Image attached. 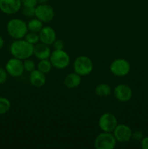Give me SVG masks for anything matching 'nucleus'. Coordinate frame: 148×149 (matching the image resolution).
<instances>
[{"instance_id": "4be33fe9", "label": "nucleus", "mask_w": 148, "mask_h": 149, "mask_svg": "<svg viewBox=\"0 0 148 149\" xmlns=\"http://www.w3.org/2000/svg\"><path fill=\"white\" fill-rule=\"evenodd\" d=\"M23 65H24L25 71H28V72H31L32 71L36 69V64H35L34 61L29 58L24 60Z\"/></svg>"}, {"instance_id": "39448f33", "label": "nucleus", "mask_w": 148, "mask_h": 149, "mask_svg": "<svg viewBox=\"0 0 148 149\" xmlns=\"http://www.w3.org/2000/svg\"><path fill=\"white\" fill-rule=\"evenodd\" d=\"M117 141L112 132H102L96 137L94 145L96 149H113Z\"/></svg>"}, {"instance_id": "f03ea898", "label": "nucleus", "mask_w": 148, "mask_h": 149, "mask_svg": "<svg viewBox=\"0 0 148 149\" xmlns=\"http://www.w3.org/2000/svg\"><path fill=\"white\" fill-rule=\"evenodd\" d=\"M8 34L15 39H21L28 33L27 23L20 18H12L10 20L7 25Z\"/></svg>"}, {"instance_id": "cd10ccee", "label": "nucleus", "mask_w": 148, "mask_h": 149, "mask_svg": "<svg viewBox=\"0 0 148 149\" xmlns=\"http://www.w3.org/2000/svg\"><path fill=\"white\" fill-rule=\"evenodd\" d=\"M141 147L143 149H148V136L144 137L141 140Z\"/></svg>"}, {"instance_id": "412c9836", "label": "nucleus", "mask_w": 148, "mask_h": 149, "mask_svg": "<svg viewBox=\"0 0 148 149\" xmlns=\"http://www.w3.org/2000/svg\"><path fill=\"white\" fill-rule=\"evenodd\" d=\"M25 40L27 41L29 43L32 44V45H36V44L39 43V35L38 33H35V32L30 31L29 33H26L25 36Z\"/></svg>"}, {"instance_id": "6e6552de", "label": "nucleus", "mask_w": 148, "mask_h": 149, "mask_svg": "<svg viewBox=\"0 0 148 149\" xmlns=\"http://www.w3.org/2000/svg\"><path fill=\"white\" fill-rule=\"evenodd\" d=\"M35 16L43 23H49L55 17V10L47 3L39 4L35 8Z\"/></svg>"}, {"instance_id": "5701e85b", "label": "nucleus", "mask_w": 148, "mask_h": 149, "mask_svg": "<svg viewBox=\"0 0 148 149\" xmlns=\"http://www.w3.org/2000/svg\"><path fill=\"white\" fill-rule=\"evenodd\" d=\"M35 8H36V7H24L23 14L26 17H33V16H35Z\"/></svg>"}, {"instance_id": "4468645a", "label": "nucleus", "mask_w": 148, "mask_h": 149, "mask_svg": "<svg viewBox=\"0 0 148 149\" xmlns=\"http://www.w3.org/2000/svg\"><path fill=\"white\" fill-rule=\"evenodd\" d=\"M29 81L35 87H41L45 84L46 81L45 74L38 69H35L30 72Z\"/></svg>"}, {"instance_id": "c756f323", "label": "nucleus", "mask_w": 148, "mask_h": 149, "mask_svg": "<svg viewBox=\"0 0 148 149\" xmlns=\"http://www.w3.org/2000/svg\"><path fill=\"white\" fill-rule=\"evenodd\" d=\"M38 4H46L49 0H37Z\"/></svg>"}, {"instance_id": "f257e3e1", "label": "nucleus", "mask_w": 148, "mask_h": 149, "mask_svg": "<svg viewBox=\"0 0 148 149\" xmlns=\"http://www.w3.org/2000/svg\"><path fill=\"white\" fill-rule=\"evenodd\" d=\"M33 48L34 45L25 39H15L10 45V51L14 58L24 61L33 55Z\"/></svg>"}, {"instance_id": "1a4fd4ad", "label": "nucleus", "mask_w": 148, "mask_h": 149, "mask_svg": "<svg viewBox=\"0 0 148 149\" xmlns=\"http://www.w3.org/2000/svg\"><path fill=\"white\" fill-rule=\"evenodd\" d=\"M5 70L7 74L11 77H21L25 71L23 61L14 57L10 58L6 63Z\"/></svg>"}, {"instance_id": "6ab92c4d", "label": "nucleus", "mask_w": 148, "mask_h": 149, "mask_svg": "<svg viewBox=\"0 0 148 149\" xmlns=\"http://www.w3.org/2000/svg\"><path fill=\"white\" fill-rule=\"evenodd\" d=\"M52 65L49 59L40 60L37 64V69L45 74H48L52 70Z\"/></svg>"}, {"instance_id": "2eb2a0df", "label": "nucleus", "mask_w": 148, "mask_h": 149, "mask_svg": "<svg viewBox=\"0 0 148 149\" xmlns=\"http://www.w3.org/2000/svg\"><path fill=\"white\" fill-rule=\"evenodd\" d=\"M33 55L39 60L49 59L51 50L50 48L49 47V45H46L41 42L36 44L33 48Z\"/></svg>"}, {"instance_id": "423d86ee", "label": "nucleus", "mask_w": 148, "mask_h": 149, "mask_svg": "<svg viewBox=\"0 0 148 149\" xmlns=\"http://www.w3.org/2000/svg\"><path fill=\"white\" fill-rule=\"evenodd\" d=\"M110 71L115 77H123L130 72L131 65L129 61L123 58L114 60L110 64Z\"/></svg>"}, {"instance_id": "0eeeda50", "label": "nucleus", "mask_w": 148, "mask_h": 149, "mask_svg": "<svg viewBox=\"0 0 148 149\" xmlns=\"http://www.w3.org/2000/svg\"><path fill=\"white\" fill-rule=\"evenodd\" d=\"M98 125L102 132H113L118 125L117 118L111 113H104L100 117Z\"/></svg>"}, {"instance_id": "c85d7f7f", "label": "nucleus", "mask_w": 148, "mask_h": 149, "mask_svg": "<svg viewBox=\"0 0 148 149\" xmlns=\"http://www.w3.org/2000/svg\"><path fill=\"white\" fill-rule=\"evenodd\" d=\"M4 39H3V38L0 36V49H1L3 47H4Z\"/></svg>"}, {"instance_id": "a211bd4d", "label": "nucleus", "mask_w": 148, "mask_h": 149, "mask_svg": "<svg viewBox=\"0 0 148 149\" xmlns=\"http://www.w3.org/2000/svg\"><path fill=\"white\" fill-rule=\"evenodd\" d=\"M95 93L100 97H107L112 93V89L107 84L101 83L96 87Z\"/></svg>"}, {"instance_id": "7ed1b4c3", "label": "nucleus", "mask_w": 148, "mask_h": 149, "mask_svg": "<svg viewBox=\"0 0 148 149\" xmlns=\"http://www.w3.org/2000/svg\"><path fill=\"white\" fill-rule=\"evenodd\" d=\"M93 63L89 57L86 55H80L75 58L73 63L74 72L81 77L89 75L93 71Z\"/></svg>"}, {"instance_id": "393cba45", "label": "nucleus", "mask_w": 148, "mask_h": 149, "mask_svg": "<svg viewBox=\"0 0 148 149\" xmlns=\"http://www.w3.org/2000/svg\"><path fill=\"white\" fill-rule=\"evenodd\" d=\"M7 75L8 74L7 73L6 70L0 67V84H3L7 81Z\"/></svg>"}, {"instance_id": "9d476101", "label": "nucleus", "mask_w": 148, "mask_h": 149, "mask_svg": "<svg viewBox=\"0 0 148 149\" xmlns=\"http://www.w3.org/2000/svg\"><path fill=\"white\" fill-rule=\"evenodd\" d=\"M132 130L128 125L124 124L118 125L113 134L114 135L116 141L119 143L129 142L132 138Z\"/></svg>"}, {"instance_id": "9b49d317", "label": "nucleus", "mask_w": 148, "mask_h": 149, "mask_svg": "<svg viewBox=\"0 0 148 149\" xmlns=\"http://www.w3.org/2000/svg\"><path fill=\"white\" fill-rule=\"evenodd\" d=\"M113 95L120 102H128L133 96V91L129 85L125 84H118L113 90Z\"/></svg>"}, {"instance_id": "bb28decb", "label": "nucleus", "mask_w": 148, "mask_h": 149, "mask_svg": "<svg viewBox=\"0 0 148 149\" xmlns=\"http://www.w3.org/2000/svg\"><path fill=\"white\" fill-rule=\"evenodd\" d=\"M53 47L55 49H64V43L62 41L59 39H56L53 43Z\"/></svg>"}, {"instance_id": "b1692460", "label": "nucleus", "mask_w": 148, "mask_h": 149, "mask_svg": "<svg viewBox=\"0 0 148 149\" xmlns=\"http://www.w3.org/2000/svg\"><path fill=\"white\" fill-rule=\"evenodd\" d=\"M21 2L24 7H36L38 4L37 0H21Z\"/></svg>"}, {"instance_id": "ddd939ff", "label": "nucleus", "mask_w": 148, "mask_h": 149, "mask_svg": "<svg viewBox=\"0 0 148 149\" xmlns=\"http://www.w3.org/2000/svg\"><path fill=\"white\" fill-rule=\"evenodd\" d=\"M39 40L41 43L46 45H53L55 41L56 40L57 36L55 31L50 26H45L41 29L39 31Z\"/></svg>"}, {"instance_id": "20e7f679", "label": "nucleus", "mask_w": 148, "mask_h": 149, "mask_svg": "<svg viewBox=\"0 0 148 149\" xmlns=\"http://www.w3.org/2000/svg\"><path fill=\"white\" fill-rule=\"evenodd\" d=\"M49 61L52 67L57 69H64L69 65L71 58L63 49H55L53 52H51Z\"/></svg>"}, {"instance_id": "aec40b11", "label": "nucleus", "mask_w": 148, "mask_h": 149, "mask_svg": "<svg viewBox=\"0 0 148 149\" xmlns=\"http://www.w3.org/2000/svg\"><path fill=\"white\" fill-rule=\"evenodd\" d=\"M11 103L5 97L0 96V115H4L10 111Z\"/></svg>"}, {"instance_id": "f8f14e48", "label": "nucleus", "mask_w": 148, "mask_h": 149, "mask_svg": "<svg viewBox=\"0 0 148 149\" xmlns=\"http://www.w3.org/2000/svg\"><path fill=\"white\" fill-rule=\"evenodd\" d=\"M21 6V0H0V10L6 15L17 13Z\"/></svg>"}, {"instance_id": "dca6fc26", "label": "nucleus", "mask_w": 148, "mask_h": 149, "mask_svg": "<svg viewBox=\"0 0 148 149\" xmlns=\"http://www.w3.org/2000/svg\"><path fill=\"white\" fill-rule=\"evenodd\" d=\"M81 82V77L75 72L70 73L64 79V84L69 89H73L78 87Z\"/></svg>"}, {"instance_id": "f3484780", "label": "nucleus", "mask_w": 148, "mask_h": 149, "mask_svg": "<svg viewBox=\"0 0 148 149\" xmlns=\"http://www.w3.org/2000/svg\"><path fill=\"white\" fill-rule=\"evenodd\" d=\"M28 30L29 31L35 32V33H39L41 29L43 28V22L41 21L37 17L33 18L29 20L27 23Z\"/></svg>"}, {"instance_id": "a878e982", "label": "nucleus", "mask_w": 148, "mask_h": 149, "mask_svg": "<svg viewBox=\"0 0 148 149\" xmlns=\"http://www.w3.org/2000/svg\"><path fill=\"white\" fill-rule=\"evenodd\" d=\"M144 138L143 133H142L141 131L136 130L134 131V132H132V139L135 140V141H140Z\"/></svg>"}]
</instances>
